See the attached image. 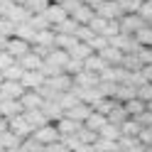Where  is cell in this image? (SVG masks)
<instances>
[{"label": "cell", "mask_w": 152, "mask_h": 152, "mask_svg": "<svg viewBox=\"0 0 152 152\" xmlns=\"http://www.w3.org/2000/svg\"><path fill=\"white\" fill-rule=\"evenodd\" d=\"M22 93H25V88H22L20 81H3V83H0V101H3V98L20 101Z\"/></svg>", "instance_id": "cell-5"}, {"label": "cell", "mask_w": 152, "mask_h": 152, "mask_svg": "<svg viewBox=\"0 0 152 152\" xmlns=\"http://www.w3.org/2000/svg\"><path fill=\"white\" fill-rule=\"evenodd\" d=\"M49 5H52L49 0H32V3L27 5V10H30L32 15H44V10H47Z\"/></svg>", "instance_id": "cell-44"}, {"label": "cell", "mask_w": 152, "mask_h": 152, "mask_svg": "<svg viewBox=\"0 0 152 152\" xmlns=\"http://www.w3.org/2000/svg\"><path fill=\"white\" fill-rule=\"evenodd\" d=\"M44 17H47V22H49L52 27H56V25H61L64 20H69V12H66L61 5H49L44 10Z\"/></svg>", "instance_id": "cell-12"}, {"label": "cell", "mask_w": 152, "mask_h": 152, "mask_svg": "<svg viewBox=\"0 0 152 152\" xmlns=\"http://www.w3.org/2000/svg\"><path fill=\"white\" fill-rule=\"evenodd\" d=\"M22 145V140L15 135L12 130H5V132H0V150L7 152V150H15V147H20Z\"/></svg>", "instance_id": "cell-24"}, {"label": "cell", "mask_w": 152, "mask_h": 152, "mask_svg": "<svg viewBox=\"0 0 152 152\" xmlns=\"http://www.w3.org/2000/svg\"><path fill=\"white\" fill-rule=\"evenodd\" d=\"M98 17H103V20H110V22H118L120 17H123V10H120V5L118 3H110V0H106L98 10H96Z\"/></svg>", "instance_id": "cell-6"}, {"label": "cell", "mask_w": 152, "mask_h": 152, "mask_svg": "<svg viewBox=\"0 0 152 152\" xmlns=\"http://www.w3.org/2000/svg\"><path fill=\"white\" fill-rule=\"evenodd\" d=\"M22 74H25V69H22V66L20 64H12V66H7V69L3 71V76H5V81H20L22 79Z\"/></svg>", "instance_id": "cell-39"}, {"label": "cell", "mask_w": 152, "mask_h": 152, "mask_svg": "<svg viewBox=\"0 0 152 152\" xmlns=\"http://www.w3.org/2000/svg\"><path fill=\"white\" fill-rule=\"evenodd\" d=\"M76 137H79L81 145H93V142L98 140V132H93V130H88V128H83V125H81V130L76 132Z\"/></svg>", "instance_id": "cell-38"}, {"label": "cell", "mask_w": 152, "mask_h": 152, "mask_svg": "<svg viewBox=\"0 0 152 152\" xmlns=\"http://www.w3.org/2000/svg\"><path fill=\"white\" fill-rule=\"evenodd\" d=\"M25 118H27V123H30L32 132L39 130V128H44V125H49V120H47V115L42 113V108L39 110H25Z\"/></svg>", "instance_id": "cell-19"}, {"label": "cell", "mask_w": 152, "mask_h": 152, "mask_svg": "<svg viewBox=\"0 0 152 152\" xmlns=\"http://www.w3.org/2000/svg\"><path fill=\"white\" fill-rule=\"evenodd\" d=\"M74 152H93V145H81L79 150H74Z\"/></svg>", "instance_id": "cell-54"}, {"label": "cell", "mask_w": 152, "mask_h": 152, "mask_svg": "<svg viewBox=\"0 0 152 152\" xmlns=\"http://www.w3.org/2000/svg\"><path fill=\"white\" fill-rule=\"evenodd\" d=\"M15 3H12V0H0V15H7V12H10V7H12Z\"/></svg>", "instance_id": "cell-52"}, {"label": "cell", "mask_w": 152, "mask_h": 152, "mask_svg": "<svg viewBox=\"0 0 152 152\" xmlns=\"http://www.w3.org/2000/svg\"><path fill=\"white\" fill-rule=\"evenodd\" d=\"M135 91H137V88L128 86V83H118V86L113 88V101H118V103H128L130 98H135Z\"/></svg>", "instance_id": "cell-22"}, {"label": "cell", "mask_w": 152, "mask_h": 152, "mask_svg": "<svg viewBox=\"0 0 152 152\" xmlns=\"http://www.w3.org/2000/svg\"><path fill=\"white\" fill-rule=\"evenodd\" d=\"M132 39L137 42V47H152V25H142L140 30L132 34Z\"/></svg>", "instance_id": "cell-26"}, {"label": "cell", "mask_w": 152, "mask_h": 152, "mask_svg": "<svg viewBox=\"0 0 152 152\" xmlns=\"http://www.w3.org/2000/svg\"><path fill=\"white\" fill-rule=\"evenodd\" d=\"M12 64H15V59H12L5 49H0V71H5L7 66H12Z\"/></svg>", "instance_id": "cell-50"}, {"label": "cell", "mask_w": 152, "mask_h": 152, "mask_svg": "<svg viewBox=\"0 0 152 152\" xmlns=\"http://www.w3.org/2000/svg\"><path fill=\"white\" fill-rule=\"evenodd\" d=\"M137 61L142 66H150L152 64V47H140V49H137Z\"/></svg>", "instance_id": "cell-45"}, {"label": "cell", "mask_w": 152, "mask_h": 152, "mask_svg": "<svg viewBox=\"0 0 152 152\" xmlns=\"http://www.w3.org/2000/svg\"><path fill=\"white\" fill-rule=\"evenodd\" d=\"M123 108L128 110V115H130V118H137L140 113H145V110H147V103H142L140 98H130L128 103H123Z\"/></svg>", "instance_id": "cell-29"}, {"label": "cell", "mask_w": 152, "mask_h": 152, "mask_svg": "<svg viewBox=\"0 0 152 152\" xmlns=\"http://www.w3.org/2000/svg\"><path fill=\"white\" fill-rule=\"evenodd\" d=\"M101 59L106 61L108 66H120V64H123V59H125V54H123V52L118 49V47H113V44H108L106 49L101 52Z\"/></svg>", "instance_id": "cell-13"}, {"label": "cell", "mask_w": 152, "mask_h": 152, "mask_svg": "<svg viewBox=\"0 0 152 152\" xmlns=\"http://www.w3.org/2000/svg\"><path fill=\"white\" fill-rule=\"evenodd\" d=\"M110 44H113V47H118L123 54H135V52L140 49V47H137V42L132 39L130 34H123V32H120L118 37H113V39H110Z\"/></svg>", "instance_id": "cell-8"}, {"label": "cell", "mask_w": 152, "mask_h": 152, "mask_svg": "<svg viewBox=\"0 0 152 152\" xmlns=\"http://www.w3.org/2000/svg\"><path fill=\"white\" fill-rule=\"evenodd\" d=\"M0 118H3V113H0Z\"/></svg>", "instance_id": "cell-62"}, {"label": "cell", "mask_w": 152, "mask_h": 152, "mask_svg": "<svg viewBox=\"0 0 152 152\" xmlns=\"http://www.w3.org/2000/svg\"><path fill=\"white\" fill-rule=\"evenodd\" d=\"M5 52L10 54L15 61H20L25 54H30V52H32V44H30V42H25V39H20V37H12V39H7Z\"/></svg>", "instance_id": "cell-2"}, {"label": "cell", "mask_w": 152, "mask_h": 152, "mask_svg": "<svg viewBox=\"0 0 152 152\" xmlns=\"http://www.w3.org/2000/svg\"><path fill=\"white\" fill-rule=\"evenodd\" d=\"M54 37H56L54 30H39V32H34L32 44L34 47H44V49H54Z\"/></svg>", "instance_id": "cell-15"}, {"label": "cell", "mask_w": 152, "mask_h": 152, "mask_svg": "<svg viewBox=\"0 0 152 152\" xmlns=\"http://www.w3.org/2000/svg\"><path fill=\"white\" fill-rule=\"evenodd\" d=\"M93 15H96V10H91L88 5H83V3H81V5L71 12V20H74L76 25H88V22L93 20Z\"/></svg>", "instance_id": "cell-17"}, {"label": "cell", "mask_w": 152, "mask_h": 152, "mask_svg": "<svg viewBox=\"0 0 152 152\" xmlns=\"http://www.w3.org/2000/svg\"><path fill=\"white\" fill-rule=\"evenodd\" d=\"M98 137H103V140H113V142H118V140H120V128H118V125H113V123H106V125L101 128V132H98Z\"/></svg>", "instance_id": "cell-32"}, {"label": "cell", "mask_w": 152, "mask_h": 152, "mask_svg": "<svg viewBox=\"0 0 152 152\" xmlns=\"http://www.w3.org/2000/svg\"><path fill=\"white\" fill-rule=\"evenodd\" d=\"M44 61H49V64H54L56 69H66V64L71 61V56H69V52H64V49H52L49 54H47V59Z\"/></svg>", "instance_id": "cell-16"}, {"label": "cell", "mask_w": 152, "mask_h": 152, "mask_svg": "<svg viewBox=\"0 0 152 152\" xmlns=\"http://www.w3.org/2000/svg\"><path fill=\"white\" fill-rule=\"evenodd\" d=\"M137 140H140L145 147H152V128H142L140 135H137Z\"/></svg>", "instance_id": "cell-48"}, {"label": "cell", "mask_w": 152, "mask_h": 152, "mask_svg": "<svg viewBox=\"0 0 152 152\" xmlns=\"http://www.w3.org/2000/svg\"><path fill=\"white\" fill-rule=\"evenodd\" d=\"M15 30H17V25L10 20V17L0 15V34H3L5 39H12V37H15Z\"/></svg>", "instance_id": "cell-33"}, {"label": "cell", "mask_w": 152, "mask_h": 152, "mask_svg": "<svg viewBox=\"0 0 152 152\" xmlns=\"http://www.w3.org/2000/svg\"><path fill=\"white\" fill-rule=\"evenodd\" d=\"M42 113L47 115V120H49V123H56V120H61V118H64V110H61V106H59L56 101H44Z\"/></svg>", "instance_id": "cell-21"}, {"label": "cell", "mask_w": 152, "mask_h": 152, "mask_svg": "<svg viewBox=\"0 0 152 152\" xmlns=\"http://www.w3.org/2000/svg\"><path fill=\"white\" fill-rule=\"evenodd\" d=\"M108 123V118L106 115H101V113H91L88 115V120L83 123V128H88V130H93V132H101V128Z\"/></svg>", "instance_id": "cell-31"}, {"label": "cell", "mask_w": 152, "mask_h": 152, "mask_svg": "<svg viewBox=\"0 0 152 152\" xmlns=\"http://www.w3.org/2000/svg\"><path fill=\"white\" fill-rule=\"evenodd\" d=\"M12 3H15V5H25V7H27V5L32 3V0H12Z\"/></svg>", "instance_id": "cell-56"}, {"label": "cell", "mask_w": 152, "mask_h": 152, "mask_svg": "<svg viewBox=\"0 0 152 152\" xmlns=\"http://www.w3.org/2000/svg\"><path fill=\"white\" fill-rule=\"evenodd\" d=\"M5 130H10L7 128V118H0V132H5Z\"/></svg>", "instance_id": "cell-55"}, {"label": "cell", "mask_w": 152, "mask_h": 152, "mask_svg": "<svg viewBox=\"0 0 152 152\" xmlns=\"http://www.w3.org/2000/svg\"><path fill=\"white\" fill-rule=\"evenodd\" d=\"M108 44H110V42L106 39V37H101V34H96V37H93V39L88 42V47H91V52H93V54H101Z\"/></svg>", "instance_id": "cell-42"}, {"label": "cell", "mask_w": 152, "mask_h": 152, "mask_svg": "<svg viewBox=\"0 0 152 152\" xmlns=\"http://www.w3.org/2000/svg\"><path fill=\"white\" fill-rule=\"evenodd\" d=\"M137 15L142 17V20H145V25H152V3H142Z\"/></svg>", "instance_id": "cell-47"}, {"label": "cell", "mask_w": 152, "mask_h": 152, "mask_svg": "<svg viewBox=\"0 0 152 152\" xmlns=\"http://www.w3.org/2000/svg\"><path fill=\"white\" fill-rule=\"evenodd\" d=\"M91 54H93V52H91V47H88V44H83V42H76L71 49H69V56H71V59H79V61H86Z\"/></svg>", "instance_id": "cell-27"}, {"label": "cell", "mask_w": 152, "mask_h": 152, "mask_svg": "<svg viewBox=\"0 0 152 152\" xmlns=\"http://www.w3.org/2000/svg\"><path fill=\"white\" fill-rule=\"evenodd\" d=\"M7 128H10L12 132L20 140H27L32 135V128H30V123H27V118H25V113H20V115H12V118H7Z\"/></svg>", "instance_id": "cell-3"}, {"label": "cell", "mask_w": 152, "mask_h": 152, "mask_svg": "<svg viewBox=\"0 0 152 152\" xmlns=\"http://www.w3.org/2000/svg\"><path fill=\"white\" fill-rule=\"evenodd\" d=\"M22 152H44V145L34 142V140H32V135H30L27 140H22Z\"/></svg>", "instance_id": "cell-46"}, {"label": "cell", "mask_w": 152, "mask_h": 152, "mask_svg": "<svg viewBox=\"0 0 152 152\" xmlns=\"http://www.w3.org/2000/svg\"><path fill=\"white\" fill-rule=\"evenodd\" d=\"M147 110H150V113H152V101H150V103H147Z\"/></svg>", "instance_id": "cell-59"}, {"label": "cell", "mask_w": 152, "mask_h": 152, "mask_svg": "<svg viewBox=\"0 0 152 152\" xmlns=\"http://www.w3.org/2000/svg\"><path fill=\"white\" fill-rule=\"evenodd\" d=\"M56 125V130H59V135L61 137H69V135H76V132L81 130V123H76V120H71V118H61V120H56L54 123Z\"/></svg>", "instance_id": "cell-14"}, {"label": "cell", "mask_w": 152, "mask_h": 152, "mask_svg": "<svg viewBox=\"0 0 152 152\" xmlns=\"http://www.w3.org/2000/svg\"><path fill=\"white\" fill-rule=\"evenodd\" d=\"M3 81H5V76H3V71H0V83H3Z\"/></svg>", "instance_id": "cell-60"}, {"label": "cell", "mask_w": 152, "mask_h": 152, "mask_svg": "<svg viewBox=\"0 0 152 152\" xmlns=\"http://www.w3.org/2000/svg\"><path fill=\"white\" fill-rule=\"evenodd\" d=\"M20 106L22 110H39L44 106V98L39 96V91H25L20 98Z\"/></svg>", "instance_id": "cell-10"}, {"label": "cell", "mask_w": 152, "mask_h": 152, "mask_svg": "<svg viewBox=\"0 0 152 152\" xmlns=\"http://www.w3.org/2000/svg\"><path fill=\"white\" fill-rule=\"evenodd\" d=\"M17 64H20L25 71H39V69H42V64H44V59H42L39 54L30 52V54H25V56H22V59L17 61Z\"/></svg>", "instance_id": "cell-18"}, {"label": "cell", "mask_w": 152, "mask_h": 152, "mask_svg": "<svg viewBox=\"0 0 152 152\" xmlns=\"http://www.w3.org/2000/svg\"><path fill=\"white\" fill-rule=\"evenodd\" d=\"M91 113H93V108L88 106V103H76V106H74V108H69V110L64 113V115H66V118H71V120H76V123H81V125H83V123L88 120V115H91Z\"/></svg>", "instance_id": "cell-11"}, {"label": "cell", "mask_w": 152, "mask_h": 152, "mask_svg": "<svg viewBox=\"0 0 152 152\" xmlns=\"http://www.w3.org/2000/svg\"><path fill=\"white\" fill-rule=\"evenodd\" d=\"M0 152H3V150H0Z\"/></svg>", "instance_id": "cell-63"}, {"label": "cell", "mask_w": 152, "mask_h": 152, "mask_svg": "<svg viewBox=\"0 0 152 152\" xmlns=\"http://www.w3.org/2000/svg\"><path fill=\"white\" fill-rule=\"evenodd\" d=\"M135 120H137V125H140V128H152V113H150V110L140 113Z\"/></svg>", "instance_id": "cell-49"}, {"label": "cell", "mask_w": 152, "mask_h": 152, "mask_svg": "<svg viewBox=\"0 0 152 152\" xmlns=\"http://www.w3.org/2000/svg\"><path fill=\"white\" fill-rule=\"evenodd\" d=\"M27 22L32 25V30H34V32H39V30H52V25L47 22V17H44V15H32Z\"/></svg>", "instance_id": "cell-40"}, {"label": "cell", "mask_w": 152, "mask_h": 152, "mask_svg": "<svg viewBox=\"0 0 152 152\" xmlns=\"http://www.w3.org/2000/svg\"><path fill=\"white\" fill-rule=\"evenodd\" d=\"M0 113H3V118H12V115H20L22 106H20V101H10V98H3L0 101Z\"/></svg>", "instance_id": "cell-23"}, {"label": "cell", "mask_w": 152, "mask_h": 152, "mask_svg": "<svg viewBox=\"0 0 152 152\" xmlns=\"http://www.w3.org/2000/svg\"><path fill=\"white\" fill-rule=\"evenodd\" d=\"M93 152H118V142L98 137L96 142H93Z\"/></svg>", "instance_id": "cell-37"}, {"label": "cell", "mask_w": 152, "mask_h": 152, "mask_svg": "<svg viewBox=\"0 0 152 152\" xmlns=\"http://www.w3.org/2000/svg\"><path fill=\"white\" fill-rule=\"evenodd\" d=\"M83 69H86V71H91V74H96V76H101L103 71L108 69V64L101 59V54H91L88 59L83 61Z\"/></svg>", "instance_id": "cell-20"}, {"label": "cell", "mask_w": 152, "mask_h": 152, "mask_svg": "<svg viewBox=\"0 0 152 152\" xmlns=\"http://www.w3.org/2000/svg\"><path fill=\"white\" fill-rule=\"evenodd\" d=\"M15 37H20V39H25V42H30V44H32V39H34V30H32V25H30V22L17 25Z\"/></svg>", "instance_id": "cell-36"}, {"label": "cell", "mask_w": 152, "mask_h": 152, "mask_svg": "<svg viewBox=\"0 0 152 152\" xmlns=\"http://www.w3.org/2000/svg\"><path fill=\"white\" fill-rule=\"evenodd\" d=\"M5 44H7V39H5L3 34H0V49H5Z\"/></svg>", "instance_id": "cell-57"}, {"label": "cell", "mask_w": 152, "mask_h": 152, "mask_svg": "<svg viewBox=\"0 0 152 152\" xmlns=\"http://www.w3.org/2000/svg\"><path fill=\"white\" fill-rule=\"evenodd\" d=\"M52 30L56 32V34H71V37H76V30H79V25H76L71 17L69 20H64L61 25H56V27H52Z\"/></svg>", "instance_id": "cell-35"}, {"label": "cell", "mask_w": 152, "mask_h": 152, "mask_svg": "<svg viewBox=\"0 0 152 152\" xmlns=\"http://www.w3.org/2000/svg\"><path fill=\"white\" fill-rule=\"evenodd\" d=\"M142 25H145V20H142L140 15H123V17H120V32H123V34H130V37H132Z\"/></svg>", "instance_id": "cell-7"}, {"label": "cell", "mask_w": 152, "mask_h": 152, "mask_svg": "<svg viewBox=\"0 0 152 152\" xmlns=\"http://www.w3.org/2000/svg\"><path fill=\"white\" fill-rule=\"evenodd\" d=\"M5 17H10L15 25H22V22H27V20L32 17V12L27 10L25 5H12V7H10V12H7Z\"/></svg>", "instance_id": "cell-25"}, {"label": "cell", "mask_w": 152, "mask_h": 152, "mask_svg": "<svg viewBox=\"0 0 152 152\" xmlns=\"http://www.w3.org/2000/svg\"><path fill=\"white\" fill-rule=\"evenodd\" d=\"M44 152H71V150H69V147H66L64 142L59 140V142H52V145H47V147H44Z\"/></svg>", "instance_id": "cell-51"}, {"label": "cell", "mask_w": 152, "mask_h": 152, "mask_svg": "<svg viewBox=\"0 0 152 152\" xmlns=\"http://www.w3.org/2000/svg\"><path fill=\"white\" fill-rule=\"evenodd\" d=\"M135 98H140L142 103H150L152 101V83H142V86H137Z\"/></svg>", "instance_id": "cell-43"}, {"label": "cell", "mask_w": 152, "mask_h": 152, "mask_svg": "<svg viewBox=\"0 0 152 152\" xmlns=\"http://www.w3.org/2000/svg\"><path fill=\"white\" fill-rule=\"evenodd\" d=\"M128 118H130V115H128V110L123 108V103H118V106L108 113V123H113V125H118V128H120V125H123V123H125Z\"/></svg>", "instance_id": "cell-30"}, {"label": "cell", "mask_w": 152, "mask_h": 152, "mask_svg": "<svg viewBox=\"0 0 152 152\" xmlns=\"http://www.w3.org/2000/svg\"><path fill=\"white\" fill-rule=\"evenodd\" d=\"M81 3H83V5H88L91 10H98V7L106 3V0H81Z\"/></svg>", "instance_id": "cell-53"}, {"label": "cell", "mask_w": 152, "mask_h": 152, "mask_svg": "<svg viewBox=\"0 0 152 152\" xmlns=\"http://www.w3.org/2000/svg\"><path fill=\"white\" fill-rule=\"evenodd\" d=\"M49 3H52V5H64L66 0H49Z\"/></svg>", "instance_id": "cell-58"}, {"label": "cell", "mask_w": 152, "mask_h": 152, "mask_svg": "<svg viewBox=\"0 0 152 152\" xmlns=\"http://www.w3.org/2000/svg\"><path fill=\"white\" fill-rule=\"evenodd\" d=\"M93 37H96V34H93V30H91L88 25H79V30H76V39H79V42L88 44V42L93 39Z\"/></svg>", "instance_id": "cell-41"}, {"label": "cell", "mask_w": 152, "mask_h": 152, "mask_svg": "<svg viewBox=\"0 0 152 152\" xmlns=\"http://www.w3.org/2000/svg\"><path fill=\"white\" fill-rule=\"evenodd\" d=\"M140 125H137V120L135 118H128L125 123H123V125H120V135H128V137H137L140 135Z\"/></svg>", "instance_id": "cell-34"}, {"label": "cell", "mask_w": 152, "mask_h": 152, "mask_svg": "<svg viewBox=\"0 0 152 152\" xmlns=\"http://www.w3.org/2000/svg\"><path fill=\"white\" fill-rule=\"evenodd\" d=\"M98 81L101 79H98L96 74H91V71L83 69V71H79V74L74 76V88H83V91H86V88H96Z\"/></svg>", "instance_id": "cell-9"}, {"label": "cell", "mask_w": 152, "mask_h": 152, "mask_svg": "<svg viewBox=\"0 0 152 152\" xmlns=\"http://www.w3.org/2000/svg\"><path fill=\"white\" fill-rule=\"evenodd\" d=\"M118 106V101H113V98H98L96 103H91V108H93V113H101V115H106L108 118V113Z\"/></svg>", "instance_id": "cell-28"}, {"label": "cell", "mask_w": 152, "mask_h": 152, "mask_svg": "<svg viewBox=\"0 0 152 152\" xmlns=\"http://www.w3.org/2000/svg\"><path fill=\"white\" fill-rule=\"evenodd\" d=\"M44 74L42 71H25L22 74V79H20V83H22V88L25 91H39L42 86H44Z\"/></svg>", "instance_id": "cell-4"}, {"label": "cell", "mask_w": 152, "mask_h": 152, "mask_svg": "<svg viewBox=\"0 0 152 152\" xmlns=\"http://www.w3.org/2000/svg\"><path fill=\"white\" fill-rule=\"evenodd\" d=\"M32 140L47 147V145H52V142H59L61 135H59V130H56L54 123H49V125H44V128H39V130H34V132H32Z\"/></svg>", "instance_id": "cell-1"}, {"label": "cell", "mask_w": 152, "mask_h": 152, "mask_svg": "<svg viewBox=\"0 0 152 152\" xmlns=\"http://www.w3.org/2000/svg\"><path fill=\"white\" fill-rule=\"evenodd\" d=\"M142 3H152V0H142Z\"/></svg>", "instance_id": "cell-61"}]
</instances>
